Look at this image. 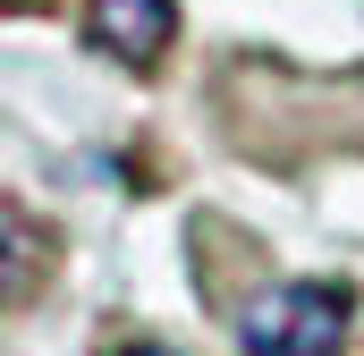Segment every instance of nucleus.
Returning a JSON list of instances; mask_svg holds the SVG:
<instances>
[{
  "instance_id": "f257e3e1",
  "label": "nucleus",
  "mask_w": 364,
  "mask_h": 356,
  "mask_svg": "<svg viewBox=\"0 0 364 356\" xmlns=\"http://www.w3.org/2000/svg\"><path fill=\"white\" fill-rule=\"evenodd\" d=\"M356 323V297L339 280H279L237 314V348L246 356H339Z\"/></svg>"
},
{
  "instance_id": "f03ea898",
  "label": "nucleus",
  "mask_w": 364,
  "mask_h": 356,
  "mask_svg": "<svg viewBox=\"0 0 364 356\" xmlns=\"http://www.w3.org/2000/svg\"><path fill=\"white\" fill-rule=\"evenodd\" d=\"M85 43L119 68H153L178 43V0H93L85 9Z\"/></svg>"
},
{
  "instance_id": "7ed1b4c3",
  "label": "nucleus",
  "mask_w": 364,
  "mask_h": 356,
  "mask_svg": "<svg viewBox=\"0 0 364 356\" xmlns=\"http://www.w3.org/2000/svg\"><path fill=\"white\" fill-rule=\"evenodd\" d=\"M43 263H51V246H43V229L17 212V204H0V305H17L34 280H43Z\"/></svg>"
},
{
  "instance_id": "20e7f679",
  "label": "nucleus",
  "mask_w": 364,
  "mask_h": 356,
  "mask_svg": "<svg viewBox=\"0 0 364 356\" xmlns=\"http://www.w3.org/2000/svg\"><path fill=\"white\" fill-rule=\"evenodd\" d=\"M127 356H170V348H127Z\"/></svg>"
}]
</instances>
